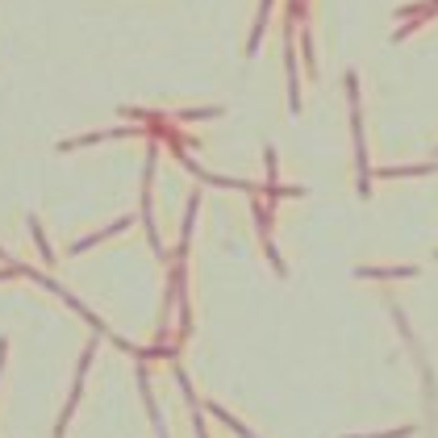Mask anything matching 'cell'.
<instances>
[{
  "label": "cell",
  "mask_w": 438,
  "mask_h": 438,
  "mask_svg": "<svg viewBox=\"0 0 438 438\" xmlns=\"http://www.w3.org/2000/svg\"><path fill=\"white\" fill-rule=\"evenodd\" d=\"M126 226H130V222H117V226H108L104 234H117V230H126ZM96 238H100V234H96ZM96 238H84V242H76V251H88V246H92Z\"/></svg>",
  "instance_id": "6da1fadb"
}]
</instances>
